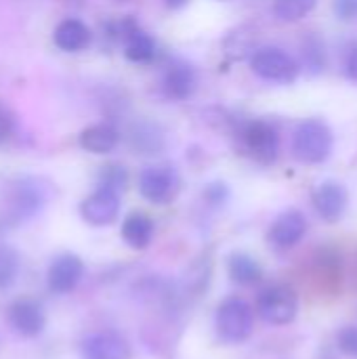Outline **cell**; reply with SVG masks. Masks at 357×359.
Returning a JSON list of instances; mask_svg holds the SVG:
<instances>
[{
    "instance_id": "603a6c76",
    "label": "cell",
    "mask_w": 357,
    "mask_h": 359,
    "mask_svg": "<svg viewBox=\"0 0 357 359\" xmlns=\"http://www.w3.org/2000/svg\"><path fill=\"white\" fill-rule=\"evenodd\" d=\"M19 276V255L13 246L0 244V290H6L15 284Z\"/></svg>"
},
{
    "instance_id": "44dd1931",
    "label": "cell",
    "mask_w": 357,
    "mask_h": 359,
    "mask_svg": "<svg viewBox=\"0 0 357 359\" xmlns=\"http://www.w3.org/2000/svg\"><path fill=\"white\" fill-rule=\"evenodd\" d=\"M301 67L311 76H318L326 69V46L318 34H307L301 42Z\"/></svg>"
},
{
    "instance_id": "ba28073f",
    "label": "cell",
    "mask_w": 357,
    "mask_h": 359,
    "mask_svg": "<svg viewBox=\"0 0 357 359\" xmlns=\"http://www.w3.org/2000/svg\"><path fill=\"white\" fill-rule=\"evenodd\" d=\"M120 215V194L97 187L90 196H86L80 204V217L93 227L112 225Z\"/></svg>"
},
{
    "instance_id": "5bb4252c",
    "label": "cell",
    "mask_w": 357,
    "mask_h": 359,
    "mask_svg": "<svg viewBox=\"0 0 357 359\" xmlns=\"http://www.w3.org/2000/svg\"><path fill=\"white\" fill-rule=\"evenodd\" d=\"M307 233V219L301 210L282 212L269 227V242L278 248L297 246Z\"/></svg>"
},
{
    "instance_id": "4fadbf2b",
    "label": "cell",
    "mask_w": 357,
    "mask_h": 359,
    "mask_svg": "<svg viewBox=\"0 0 357 359\" xmlns=\"http://www.w3.org/2000/svg\"><path fill=\"white\" fill-rule=\"evenodd\" d=\"M128 147L137 156H158L166 147L164 130L151 120H137L128 126L126 133Z\"/></svg>"
},
{
    "instance_id": "8fae6325",
    "label": "cell",
    "mask_w": 357,
    "mask_h": 359,
    "mask_svg": "<svg viewBox=\"0 0 357 359\" xmlns=\"http://www.w3.org/2000/svg\"><path fill=\"white\" fill-rule=\"evenodd\" d=\"M84 276V263L76 255H59L48 271H46V284L55 294H67L72 292Z\"/></svg>"
},
{
    "instance_id": "484cf974",
    "label": "cell",
    "mask_w": 357,
    "mask_h": 359,
    "mask_svg": "<svg viewBox=\"0 0 357 359\" xmlns=\"http://www.w3.org/2000/svg\"><path fill=\"white\" fill-rule=\"evenodd\" d=\"M339 349L351 358H357V326H347L337 337Z\"/></svg>"
},
{
    "instance_id": "5b68a950",
    "label": "cell",
    "mask_w": 357,
    "mask_h": 359,
    "mask_svg": "<svg viewBox=\"0 0 357 359\" xmlns=\"http://www.w3.org/2000/svg\"><path fill=\"white\" fill-rule=\"evenodd\" d=\"M181 191V177L175 166L158 164L147 166L139 175V194L156 206H164L177 200Z\"/></svg>"
},
{
    "instance_id": "7402d4cb",
    "label": "cell",
    "mask_w": 357,
    "mask_h": 359,
    "mask_svg": "<svg viewBox=\"0 0 357 359\" xmlns=\"http://www.w3.org/2000/svg\"><path fill=\"white\" fill-rule=\"evenodd\" d=\"M318 0H276L274 15L282 23H297L316 8Z\"/></svg>"
},
{
    "instance_id": "cb8c5ba5",
    "label": "cell",
    "mask_w": 357,
    "mask_h": 359,
    "mask_svg": "<svg viewBox=\"0 0 357 359\" xmlns=\"http://www.w3.org/2000/svg\"><path fill=\"white\" fill-rule=\"evenodd\" d=\"M97 181H99V187L122 194L128 185V170L122 164H105V166H101Z\"/></svg>"
},
{
    "instance_id": "4316f807",
    "label": "cell",
    "mask_w": 357,
    "mask_h": 359,
    "mask_svg": "<svg viewBox=\"0 0 357 359\" xmlns=\"http://www.w3.org/2000/svg\"><path fill=\"white\" fill-rule=\"evenodd\" d=\"M332 11H335L337 19H341L345 23H356L357 21V0H335Z\"/></svg>"
},
{
    "instance_id": "52a82bcc",
    "label": "cell",
    "mask_w": 357,
    "mask_h": 359,
    "mask_svg": "<svg viewBox=\"0 0 357 359\" xmlns=\"http://www.w3.org/2000/svg\"><path fill=\"white\" fill-rule=\"evenodd\" d=\"M6 204H8V212L15 219L19 221L32 219L46 204V187L42 185L40 179H34V177L19 179L8 187Z\"/></svg>"
},
{
    "instance_id": "9c48e42d",
    "label": "cell",
    "mask_w": 357,
    "mask_h": 359,
    "mask_svg": "<svg viewBox=\"0 0 357 359\" xmlns=\"http://www.w3.org/2000/svg\"><path fill=\"white\" fill-rule=\"evenodd\" d=\"M82 359H130V343L114 330H101L88 334L80 345Z\"/></svg>"
},
{
    "instance_id": "ac0fdd59",
    "label": "cell",
    "mask_w": 357,
    "mask_h": 359,
    "mask_svg": "<svg viewBox=\"0 0 357 359\" xmlns=\"http://www.w3.org/2000/svg\"><path fill=\"white\" fill-rule=\"evenodd\" d=\"M122 240L135 250L147 248L154 240V221L145 212H130L122 223Z\"/></svg>"
},
{
    "instance_id": "d4e9b609",
    "label": "cell",
    "mask_w": 357,
    "mask_h": 359,
    "mask_svg": "<svg viewBox=\"0 0 357 359\" xmlns=\"http://www.w3.org/2000/svg\"><path fill=\"white\" fill-rule=\"evenodd\" d=\"M17 128H19V122H17L15 111L4 101H0V145L11 143L17 135Z\"/></svg>"
},
{
    "instance_id": "2e32d148",
    "label": "cell",
    "mask_w": 357,
    "mask_h": 359,
    "mask_svg": "<svg viewBox=\"0 0 357 359\" xmlns=\"http://www.w3.org/2000/svg\"><path fill=\"white\" fill-rule=\"evenodd\" d=\"M53 42L63 53H80L90 46L93 32L80 19H63L53 32Z\"/></svg>"
},
{
    "instance_id": "3957f363",
    "label": "cell",
    "mask_w": 357,
    "mask_h": 359,
    "mask_svg": "<svg viewBox=\"0 0 357 359\" xmlns=\"http://www.w3.org/2000/svg\"><path fill=\"white\" fill-rule=\"evenodd\" d=\"M238 137L246 154L259 164H274L280 154V135L267 120H246L238 124Z\"/></svg>"
},
{
    "instance_id": "ffe728a7",
    "label": "cell",
    "mask_w": 357,
    "mask_h": 359,
    "mask_svg": "<svg viewBox=\"0 0 357 359\" xmlns=\"http://www.w3.org/2000/svg\"><path fill=\"white\" fill-rule=\"evenodd\" d=\"M227 271H229V278L242 286H252L263 278L261 265L257 263V259H252L246 252H234L227 261Z\"/></svg>"
},
{
    "instance_id": "277c9868",
    "label": "cell",
    "mask_w": 357,
    "mask_h": 359,
    "mask_svg": "<svg viewBox=\"0 0 357 359\" xmlns=\"http://www.w3.org/2000/svg\"><path fill=\"white\" fill-rule=\"evenodd\" d=\"M250 67L259 78L278 84H292L301 74V63L278 46L257 48L250 57Z\"/></svg>"
},
{
    "instance_id": "4dcf8cb0",
    "label": "cell",
    "mask_w": 357,
    "mask_h": 359,
    "mask_svg": "<svg viewBox=\"0 0 357 359\" xmlns=\"http://www.w3.org/2000/svg\"><path fill=\"white\" fill-rule=\"evenodd\" d=\"M118 2H124V0H118Z\"/></svg>"
},
{
    "instance_id": "7c38bea8",
    "label": "cell",
    "mask_w": 357,
    "mask_h": 359,
    "mask_svg": "<svg viewBox=\"0 0 357 359\" xmlns=\"http://www.w3.org/2000/svg\"><path fill=\"white\" fill-rule=\"evenodd\" d=\"M6 320H8L11 328H13L17 334L25 337V339L38 337V334L44 330V326H46L44 309H42L36 301H29V299L15 301V303L8 307Z\"/></svg>"
},
{
    "instance_id": "f1b7e54d",
    "label": "cell",
    "mask_w": 357,
    "mask_h": 359,
    "mask_svg": "<svg viewBox=\"0 0 357 359\" xmlns=\"http://www.w3.org/2000/svg\"><path fill=\"white\" fill-rule=\"evenodd\" d=\"M345 72H347V76L357 82V42L353 46H349V50H347V57H345Z\"/></svg>"
},
{
    "instance_id": "f546056e",
    "label": "cell",
    "mask_w": 357,
    "mask_h": 359,
    "mask_svg": "<svg viewBox=\"0 0 357 359\" xmlns=\"http://www.w3.org/2000/svg\"><path fill=\"white\" fill-rule=\"evenodd\" d=\"M189 0H164V4L168 6V8H181V6H185Z\"/></svg>"
},
{
    "instance_id": "d6986e66",
    "label": "cell",
    "mask_w": 357,
    "mask_h": 359,
    "mask_svg": "<svg viewBox=\"0 0 357 359\" xmlns=\"http://www.w3.org/2000/svg\"><path fill=\"white\" fill-rule=\"evenodd\" d=\"M124 55L133 63H149L156 57V40L139 25H135L124 38Z\"/></svg>"
},
{
    "instance_id": "8992f818",
    "label": "cell",
    "mask_w": 357,
    "mask_h": 359,
    "mask_svg": "<svg viewBox=\"0 0 357 359\" xmlns=\"http://www.w3.org/2000/svg\"><path fill=\"white\" fill-rule=\"evenodd\" d=\"M257 309L259 316L271 324V326H286L297 318L299 311V301L292 288L284 286V284H276L265 288L259 294L257 301Z\"/></svg>"
},
{
    "instance_id": "7a4b0ae2",
    "label": "cell",
    "mask_w": 357,
    "mask_h": 359,
    "mask_svg": "<svg viewBox=\"0 0 357 359\" xmlns=\"http://www.w3.org/2000/svg\"><path fill=\"white\" fill-rule=\"evenodd\" d=\"M215 328L221 341L229 345L244 343L252 334V328H255L252 307L244 299H236V297L225 299L217 309Z\"/></svg>"
},
{
    "instance_id": "6da1fadb",
    "label": "cell",
    "mask_w": 357,
    "mask_h": 359,
    "mask_svg": "<svg viewBox=\"0 0 357 359\" xmlns=\"http://www.w3.org/2000/svg\"><path fill=\"white\" fill-rule=\"evenodd\" d=\"M335 135L320 118L303 120L292 135V154L303 164H322L330 158Z\"/></svg>"
},
{
    "instance_id": "30bf717a",
    "label": "cell",
    "mask_w": 357,
    "mask_h": 359,
    "mask_svg": "<svg viewBox=\"0 0 357 359\" xmlns=\"http://www.w3.org/2000/svg\"><path fill=\"white\" fill-rule=\"evenodd\" d=\"M311 202H314L316 212L324 221L337 223L339 219H343V215L349 206V194H347L345 185H341L337 181H324L314 189Z\"/></svg>"
},
{
    "instance_id": "9a60e30c",
    "label": "cell",
    "mask_w": 357,
    "mask_h": 359,
    "mask_svg": "<svg viewBox=\"0 0 357 359\" xmlns=\"http://www.w3.org/2000/svg\"><path fill=\"white\" fill-rule=\"evenodd\" d=\"M198 86V76L196 69L183 61H177L166 67L162 76V90L168 99L173 101H185L194 95Z\"/></svg>"
},
{
    "instance_id": "83f0119b",
    "label": "cell",
    "mask_w": 357,
    "mask_h": 359,
    "mask_svg": "<svg viewBox=\"0 0 357 359\" xmlns=\"http://www.w3.org/2000/svg\"><path fill=\"white\" fill-rule=\"evenodd\" d=\"M204 196H206V200H208L210 204H215V206H219V204H223V202L227 200V196H229V191H227V187H225V183H210V185L206 187V191H204Z\"/></svg>"
},
{
    "instance_id": "e0dca14e",
    "label": "cell",
    "mask_w": 357,
    "mask_h": 359,
    "mask_svg": "<svg viewBox=\"0 0 357 359\" xmlns=\"http://www.w3.org/2000/svg\"><path fill=\"white\" fill-rule=\"evenodd\" d=\"M78 143L84 151L88 154H97V156H103V154H109L118 147L120 143V133L114 124H107V122H101V124H93V126H86L80 137H78Z\"/></svg>"
}]
</instances>
